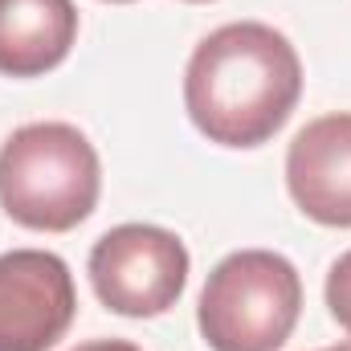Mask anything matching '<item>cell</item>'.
I'll return each instance as SVG.
<instances>
[{
    "instance_id": "obj_5",
    "label": "cell",
    "mask_w": 351,
    "mask_h": 351,
    "mask_svg": "<svg viewBox=\"0 0 351 351\" xmlns=\"http://www.w3.org/2000/svg\"><path fill=\"white\" fill-rule=\"evenodd\" d=\"M78 315L74 274L49 250L0 254V351H49Z\"/></svg>"
},
{
    "instance_id": "obj_1",
    "label": "cell",
    "mask_w": 351,
    "mask_h": 351,
    "mask_svg": "<svg viewBox=\"0 0 351 351\" xmlns=\"http://www.w3.org/2000/svg\"><path fill=\"white\" fill-rule=\"evenodd\" d=\"M302 98V62L286 33L262 21L213 29L188 58L184 110L217 147L269 143Z\"/></svg>"
},
{
    "instance_id": "obj_7",
    "label": "cell",
    "mask_w": 351,
    "mask_h": 351,
    "mask_svg": "<svg viewBox=\"0 0 351 351\" xmlns=\"http://www.w3.org/2000/svg\"><path fill=\"white\" fill-rule=\"evenodd\" d=\"M78 41L74 0H0V74L41 78L58 70Z\"/></svg>"
},
{
    "instance_id": "obj_2",
    "label": "cell",
    "mask_w": 351,
    "mask_h": 351,
    "mask_svg": "<svg viewBox=\"0 0 351 351\" xmlns=\"http://www.w3.org/2000/svg\"><path fill=\"white\" fill-rule=\"evenodd\" d=\"M102 192L98 152L74 123H25L0 147V208L37 233H70Z\"/></svg>"
},
{
    "instance_id": "obj_10",
    "label": "cell",
    "mask_w": 351,
    "mask_h": 351,
    "mask_svg": "<svg viewBox=\"0 0 351 351\" xmlns=\"http://www.w3.org/2000/svg\"><path fill=\"white\" fill-rule=\"evenodd\" d=\"M323 351H351V339H343V343H335V348H323Z\"/></svg>"
},
{
    "instance_id": "obj_6",
    "label": "cell",
    "mask_w": 351,
    "mask_h": 351,
    "mask_svg": "<svg viewBox=\"0 0 351 351\" xmlns=\"http://www.w3.org/2000/svg\"><path fill=\"white\" fill-rule=\"evenodd\" d=\"M286 188L302 217L351 229V110L311 119L286 147Z\"/></svg>"
},
{
    "instance_id": "obj_12",
    "label": "cell",
    "mask_w": 351,
    "mask_h": 351,
    "mask_svg": "<svg viewBox=\"0 0 351 351\" xmlns=\"http://www.w3.org/2000/svg\"><path fill=\"white\" fill-rule=\"evenodd\" d=\"M188 4H208V0H188Z\"/></svg>"
},
{
    "instance_id": "obj_4",
    "label": "cell",
    "mask_w": 351,
    "mask_h": 351,
    "mask_svg": "<svg viewBox=\"0 0 351 351\" xmlns=\"http://www.w3.org/2000/svg\"><path fill=\"white\" fill-rule=\"evenodd\" d=\"M86 269L106 311L156 319L172 311L188 286V250L172 229L131 221L94 241Z\"/></svg>"
},
{
    "instance_id": "obj_11",
    "label": "cell",
    "mask_w": 351,
    "mask_h": 351,
    "mask_svg": "<svg viewBox=\"0 0 351 351\" xmlns=\"http://www.w3.org/2000/svg\"><path fill=\"white\" fill-rule=\"evenodd\" d=\"M106 4H131V0H106Z\"/></svg>"
},
{
    "instance_id": "obj_8",
    "label": "cell",
    "mask_w": 351,
    "mask_h": 351,
    "mask_svg": "<svg viewBox=\"0 0 351 351\" xmlns=\"http://www.w3.org/2000/svg\"><path fill=\"white\" fill-rule=\"evenodd\" d=\"M327 306H331V319L343 331H351V250L327 274Z\"/></svg>"
},
{
    "instance_id": "obj_3",
    "label": "cell",
    "mask_w": 351,
    "mask_h": 351,
    "mask_svg": "<svg viewBox=\"0 0 351 351\" xmlns=\"http://www.w3.org/2000/svg\"><path fill=\"white\" fill-rule=\"evenodd\" d=\"M302 315V278L274 250H237L200 290L196 327L213 351H278Z\"/></svg>"
},
{
    "instance_id": "obj_9",
    "label": "cell",
    "mask_w": 351,
    "mask_h": 351,
    "mask_svg": "<svg viewBox=\"0 0 351 351\" xmlns=\"http://www.w3.org/2000/svg\"><path fill=\"white\" fill-rule=\"evenodd\" d=\"M74 351H143V348H135L127 339H90V343H78Z\"/></svg>"
}]
</instances>
